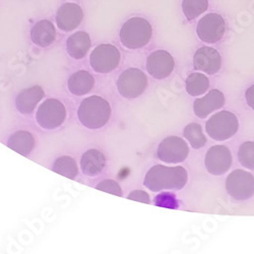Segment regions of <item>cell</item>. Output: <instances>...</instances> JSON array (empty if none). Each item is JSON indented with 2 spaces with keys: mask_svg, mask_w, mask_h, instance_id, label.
Segmentation results:
<instances>
[{
  "mask_svg": "<svg viewBox=\"0 0 254 254\" xmlns=\"http://www.w3.org/2000/svg\"><path fill=\"white\" fill-rule=\"evenodd\" d=\"M188 181V174L181 166L166 167L156 165L146 173L143 185L151 191L159 192L166 189L181 190Z\"/></svg>",
  "mask_w": 254,
  "mask_h": 254,
  "instance_id": "obj_1",
  "label": "cell"
},
{
  "mask_svg": "<svg viewBox=\"0 0 254 254\" xmlns=\"http://www.w3.org/2000/svg\"><path fill=\"white\" fill-rule=\"evenodd\" d=\"M80 123L89 129H99L108 123L111 107L108 101L100 96L83 99L77 111Z\"/></svg>",
  "mask_w": 254,
  "mask_h": 254,
  "instance_id": "obj_2",
  "label": "cell"
},
{
  "mask_svg": "<svg viewBox=\"0 0 254 254\" xmlns=\"http://www.w3.org/2000/svg\"><path fill=\"white\" fill-rule=\"evenodd\" d=\"M153 35V29L149 20L142 17L127 19L120 31L121 44L127 49H140L149 44Z\"/></svg>",
  "mask_w": 254,
  "mask_h": 254,
  "instance_id": "obj_3",
  "label": "cell"
},
{
  "mask_svg": "<svg viewBox=\"0 0 254 254\" xmlns=\"http://www.w3.org/2000/svg\"><path fill=\"white\" fill-rule=\"evenodd\" d=\"M239 129V121L230 111L218 112L207 120L205 130L208 136L217 141H224L234 136Z\"/></svg>",
  "mask_w": 254,
  "mask_h": 254,
  "instance_id": "obj_4",
  "label": "cell"
},
{
  "mask_svg": "<svg viewBox=\"0 0 254 254\" xmlns=\"http://www.w3.org/2000/svg\"><path fill=\"white\" fill-rule=\"evenodd\" d=\"M66 118V109L57 99H48L42 104L36 114L38 124L42 128L51 130L58 128Z\"/></svg>",
  "mask_w": 254,
  "mask_h": 254,
  "instance_id": "obj_5",
  "label": "cell"
},
{
  "mask_svg": "<svg viewBox=\"0 0 254 254\" xmlns=\"http://www.w3.org/2000/svg\"><path fill=\"white\" fill-rule=\"evenodd\" d=\"M228 194L238 201H244L254 195V176L243 170H235L226 179Z\"/></svg>",
  "mask_w": 254,
  "mask_h": 254,
  "instance_id": "obj_6",
  "label": "cell"
},
{
  "mask_svg": "<svg viewBox=\"0 0 254 254\" xmlns=\"http://www.w3.org/2000/svg\"><path fill=\"white\" fill-rule=\"evenodd\" d=\"M147 87V77L138 68H128L123 71L117 80L119 94L126 99L139 97Z\"/></svg>",
  "mask_w": 254,
  "mask_h": 254,
  "instance_id": "obj_7",
  "label": "cell"
},
{
  "mask_svg": "<svg viewBox=\"0 0 254 254\" xmlns=\"http://www.w3.org/2000/svg\"><path fill=\"white\" fill-rule=\"evenodd\" d=\"M120 52L112 44H101L90 55L92 68L99 73H109L116 69L120 62Z\"/></svg>",
  "mask_w": 254,
  "mask_h": 254,
  "instance_id": "obj_8",
  "label": "cell"
},
{
  "mask_svg": "<svg viewBox=\"0 0 254 254\" xmlns=\"http://www.w3.org/2000/svg\"><path fill=\"white\" fill-rule=\"evenodd\" d=\"M226 23L222 15L218 13L205 14L197 24L196 33L198 38L207 44H215L224 37Z\"/></svg>",
  "mask_w": 254,
  "mask_h": 254,
  "instance_id": "obj_9",
  "label": "cell"
},
{
  "mask_svg": "<svg viewBox=\"0 0 254 254\" xmlns=\"http://www.w3.org/2000/svg\"><path fill=\"white\" fill-rule=\"evenodd\" d=\"M189 154L188 144L178 136H168L162 140L158 149V158L168 164L184 162Z\"/></svg>",
  "mask_w": 254,
  "mask_h": 254,
  "instance_id": "obj_10",
  "label": "cell"
},
{
  "mask_svg": "<svg viewBox=\"0 0 254 254\" xmlns=\"http://www.w3.org/2000/svg\"><path fill=\"white\" fill-rule=\"evenodd\" d=\"M233 163L231 151L225 145H214L207 151L204 164L208 173L220 176L229 171Z\"/></svg>",
  "mask_w": 254,
  "mask_h": 254,
  "instance_id": "obj_11",
  "label": "cell"
},
{
  "mask_svg": "<svg viewBox=\"0 0 254 254\" xmlns=\"http://www.w3.org/2000/svg\"><path fill=\"white\" fill-rule=\"evenodd\" d=\"M175 67L173 56L165 51L157 50L146 60V70L156 79H164L170 75Z\"/></svg>",
  "mask_w": 254,
  "mask_h": 254,
  "instance_id": "obj_12",
  "label": "cell"
},
{
  "mask_svg": "<svg viewBox=\"0 0 254 254\" xmlns=\"http://www.w3.org/2000/svg\"><path fill=\"white\" fill-rule=\"evenodd\" d=\"M83 18L81 7L75 3L62 4L56 12L57 27L63 32H70L75 30Z\"/></svg>",
  "mask_w": 254,
  "mask_h": 254,
  "instance_id": "obj_13",
  "label": "cell"
},
{
  "mask_svg": "<svg viewBox=\"0 0 254 254\" xmlns=\"http://www.w3.org/2000/svg\"><path fill=\"white\" fill-rule=\"evenodd\" d=\"M193 64L196 70L213 75L216 74L221 68L222 57L214 48L201 47L194 54Z\"/></svg>",
  "mask_w": 254,
  "mask_h": 254,
  "instance_id": "obj_14",
  "label": "cell"
},
{
  "mask_svg": "<svg viewBox=\"0 0 254 254\" xmlns=\"http://www.w3.org/2000/svg\"><path fill=\"white\" fill-rule=\"evenodd\" d=\"M224 105V94L219 90H211L203 98L195 100L193 105V110L194 114L197 117L204 119L211 112L221 109Z\"/></svg>",
  "mask_w": 254,
  "mask_h": 254,
  "instance_id": "obj_15",
  "label": "cell"
},
{
  "mask_svg": "<svg viewBox=\"0 0 254 254\" xmlns=\"http://www.w3.org/2000/svg\"><path fill=\"white\" fill-rule=\"evenodd\" d=\"M45 97V92L40 86H34L20 92L15 99V106L22 114L34 112L38 103Z\"/></svg>",
  "mask_w": 254,
  "mask_h": 254,
  "instance_id": "obj_16",
  "label": "cell"
},
{
  "mask_svg": "<svg viewBox=\"0 0 254 254\" xmlns=\"http://www.w3.org/2000/svg\"><path fill=\"white\" fill-rule=\"evenodd\" d=\"M33 43L39 47H49L56 39V30L54 25L48 19H41L37 22L31 30Z\"/></svg>",
  "mask_w": 254,
  "mask_h": 254,
  "instance_id": "obj_17",
  "label": "cell"
},
{
  "mask_svg": "<svg viewBox=\"0 0 254 254\" xmlns=\"http://www.w3.org/2000/svg\"><path fill=\"white\" fill-rule=\"evenodd\" d=\"M106 165L104 154L98 150H89L84 153L80 160V168L83 174L94 177L99 175Z\"/></svg>",
  "mask_w": 254,
  "mask_h": 254,
  "instance_id": "obj_18",
  "label": "cell"
},
{
  "mask_svg": "<svg viewBox=\"0 0 254 254\" xmlns=\"http://www.w3.org/2000/svg\"><path fill=\"white\" fill-rule=\"evenodd\" d=\"M91 48V38L86 32H76L66 41V50L73 59H81Z\"/></svg>",
  "mask_w": 254,
  "mask_h": 254,
  "instance_id": "obj_19",
  "label": "cell"
},
{
  "mask_svg": "<svg viewBox=\"0 0 254 254\" xmlns=\"http://www.w3.org/2000/svg\"><path fill=\"white\" fill-rule=\"evenodd\" d=\"M94 86L95 79L93 75L86 70H79L71 74L67 82L69 92L78 97L89 94L93 90Z\"/></svg>",
  "mask_w": 254,
  "mask_h": 254,
  "instance_id": "obj_20",
  "label": "cell"
},
{
  "mask_svg": "<svg viewBox=\"0 0 254 254\" xmlns=\"http://www.w3.org/2000/svg\"><path fill=\"white\" fill-rule=\"evenodd\" d=\"M7 145L14 152L23 156H28L34 150L35 138L30 132L19 130L11 134V136L8 138Z\"/></svg>",
  "mask_w": 254,
  "mask_h": 254,
  "instance_id": "obj_21",
  "label": "cell"
},
{
  "mask_svg": "<svg viewBox=\"0 0 254 254\" xmlns=\"http://www.w3.org/2000/svg\"><path fill=\"white\" fill-rule=\"evenodd\" d=\"M209 88V80L203 73L195 72L186 79V92L192 97L203 95Z\"/></svg>",
  "mask_w": 254,
  "mask_h": 254,
  "instance_id": "obj_22",
  "label": "cell"
},
{
  "mask_svg": "<svg viewBox=\"0 0 254 254\" xmlns=\"http://www.w3.org/2000/svg\"><path fill=\"white\" fill-rule=\"evenodd\" d=\"M52 170L55 173L67 177L69 179H74L78 173L75 160L68 156H62L58 158L53 164Z\"/></svg>",
  "mask_w": 254,
  "mask_h": 254,
  "instance_id": "obj_23",
  "label": "cell"
},
{
  "mask_svg": "<svg viewBox=\"0 0 254 254\" xmlns=\"http://www.w3.org/2000/svg\"><path fill=\"white\" fill-rule=\"evenodd\" d=\"M184 136L195 150H199L206 143V137L202 132V127L197 123H190L184 129Z\"/></svg>",
  "mask_w": 254,
  "mask_h": 254,
  "instance_id": "obj_24",
  "label": "cell"
},
{
  "mask_svg": "<svg viewBox=\"0 0 254 254\" xmlns=\"http://www.w3.org/2000/svg\"><path fill=\"white\" fill-rule=\"evenodd\" d=\"M208 7V0H183L182 9L188 20L195 19L205 12Z\"/></svg>",
  "mask_w": 254,
  "mask_h": 254,
  "instance_id": "obj_25",
  "label": "cell"
},
{
  "mask_svg": "<svg viewBox=\"0 0 254 254\" xmlns=\"http://www.w3.org/2000/svg\"><path fill=\"white\" fill-rule=\"evenodd\" d=\"M238 159L240 164L246 169L254 170V142L246 141L243 142L238 152Z\"/></svg>",
  "mask_w": 254,
  "mask_h": 254,
  "instance_id": "obj_26",
  "label": "cell"
},
{
  "mask_svg": "<svg viewBox=\"0 0 254 254\" xmlns=\"http://www.w3.org/2000/svg\"><path fill=\"white\" fill-rule=\"evenodd\" d=\"M97 189L101 190V191L107 192L113 195H117V196H122V190L120 185L114 181V180H103L101 181L98 185H97Z\"/></svg>",
  "mask_w": 254,
  "mask_h": 254,
  "instance_id": "obj_27",
  "label": "cell"
},
{
  "mask_svg": "<svg viewBox=\"0 0 254 254\" xmlns=\"http://www.w3.org/2000/svg\"><path fill=\"white\" fill-rule=\"evenodd\" d=\"M127 198L130 200H134V201L147 203V204L151 202L150 195L147 194L145 191H143V190H133V191H131L129 193V195L127 196Z\"/></svg>",
  "mask_w": 254,
  "mask_h": 254,
  "instance_id": "obj_28",
  "label": "cell"
},
{
  "mask_svg": "<svg viewBox=\"0 0 254 254\" xmlns=\"http://www.w3.org/2000/svg\"><path fill=\"white\" fill-rule=\"evenodd\" d=\"M245 98L249 107L254 110V84L250 88H248V90L245 93Z\"/></svg>",
  "mask_w": 254,
  "mask_h": 254,
  "instance_id": "obj_29",
  "label": "cell"
}]
</instances>
